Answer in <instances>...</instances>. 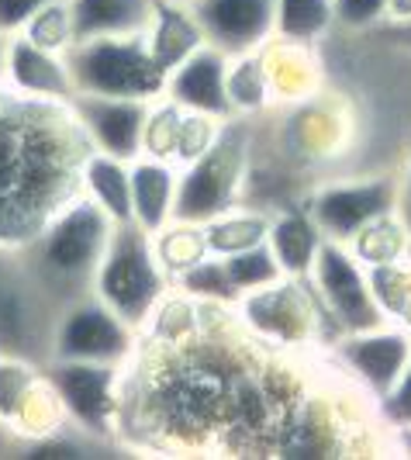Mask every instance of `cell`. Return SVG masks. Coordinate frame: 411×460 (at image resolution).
Instances as JSON below:
<instances>
[{"mask_svg": "<svg viewBox=\"0 0 411 460\" xmlns=\"http://www.w3.org/2000/svg\"><path fill=\"white\" fill-rule=\"evenodd\" d=\"M180 340V353L153 367L142 388V412L149 429H156L187 447L232 443L242 437V447H256L274 437L276 409L270 392L256 381L246 360L207 332L170 336Z\"/></svg>", "mask_w": 411, "mask_h": 460, "instance_id": "1", "label": "cell"}, {"mask_svg": "<svg viewBox=\"0 0 411 460\" xmlns=\"http://www.w3.org/2000/svg\"><path fill=\"white\" fill-rule=\"evenodd\" d=\"M111 232L115 222L108 218V211L80 190L52 208L42 229L31 235L22 253L24 274L56 308L83 298L93 291V274L111 243Z\"/></svg>", "mask_w": 411, "mask_h": 460, "instance_id": "2", "label": "cell"}, {"mask_svg": "<svg viewBox=\"0 0 411 460\" xmlns=\"http://www.w3.org/2000/svg\"><path fill=\"white\" fill-rule=\"evenodd\" d=\"M170 288L173 274L162 263L156 235L138 222L115 226L111 243L93 274V295L142 336L153 315L162 308V301L170 298Z\"/></svg>", "mask_w": 411, "mask_h": 460, "instance_id": "3", "label": "cell"}, {"mask_svg": "<svg viewBox=\"0 0 411 460\" xmlns=\"http://www.w3.org/2000/svg\"><path fill=\"white\" fill-rule=\"evenodd\" d=\"M252 121L249 115H232L218 125L214 138L187 160L177 181L173 222L207 226L211 218L239 208L242 187L249 177Z\"/></svg>", "mask_w": 411, "mask_h": 460, "instance_id": "4", "label": "cell"}, {"mask_svg": "<svg viewBox=\"0 0 411 460\" xmlns=\"http://www.w3.org/2000/svg\"><path fill=\"white\" fill-rule=\"evenodd\" d=\"M63 56H66V66L76 93H91V97H138V101L162 97L166 76H162L156 59H153L145 31L73 42Z\"/></svg>", "mask_w": 411, "mask_h": 460, "instance_id": "5", "label": "cell"}, {"mask_svg": "<svg viewBox=\"0 0 411 460\" xmlns=\"http://www.w3.org/2000/svg\"><path fill=\"white\" fill-rule=\"evenodd\" d=\"M63 419L76 433L108 439L121 426V367L91 360H48L42 364Z\"/></svg>", "mask_w": 411, "mask_h": 460, "instance_id": "6", "label": "cell"}, {"mask_svg": "<svg viewBox=\"0 0 411 460\" xmlns=\"http://www.w3.org/2000/svg\"><path fill=\"white\" fill-rule=\"evenodd\" d=\"M308 284L319 298L321 312L332 319V325L343 336L345 332H370V329L390 323L388 312L380 308V301L373 295L366 267L345 243H336V239L321 243Z\"/></svg>", "mask_w": 411, "mask_h": 460, "instance_id": "7", "label": "cell"}, {"mask_svg": "<svg viewBox=\"0 0 411 460\" xmlns=\"http://www.w3.org/2000/svg\"><path fill=\"white\" fill-rule=\"evenodd\" d=\"M136 329L91 291L83 298L63 305L56 329H52L48 360H91V364L125 367L136 357Z\"/></svg>", "mask_w": 411, "mask_h": 460, "instance_id": "8", "label": "cell"}, {"mask_svg": "<svg viewBox=\"0 0 411 460\" xmlns=\"http://www.w3.org/2000/svg\"><path fill=\"white\" fill-rule=\"evenodd\" d=\"M235 315L252 343L301 346L311 340L325 312L315 301V291L308 280L280 277L276 284L242 295L235 301Z\"/></svg>", "mask_w": 411, "mask_h": 460, "instance_id": "9", "label": "cell"}, {"mask_svg": "<svg viewBox=\"0 0 411 460\" xmlns=\"http://www.w3.org/2000/svg\"><path fill=\"white\" fill-rule=\"evenodd\" d=\"M394 208H398V173L363 177V181H356V177L332 181V184L319 187L308 201V211L319 222L321 235L345 243V246L373 222L394 215Z\"/></svg>", "mask_w": 411, "mask_h": 460, "instance_id": "10", "label": "cell"}, {"mask_svg": "<svg viewBox=\"0 0 411 460\" xmlns=\"http://www.w3.org/2000/svg\"><path fill=\"white\" fill-rule=\"evenodd\" d=\"M332 360L360 385V392L380 402L411 360V329L388 323L370 332H345L332 346Z\"/></svg>", "mask_w": 411, "mask_h": 460, "instance_id": "11", "label": "cell"}, {"mask_svg": "<svg viewBox=\"0 0 411 460\" xmlns=\"http://www.w3.org/2000/svg\"><path fill=\"white\" fill-rule=\"evenodd\" d=\"M66 108L76 115L80 132L87 136L91 149H97V153H108V156L125 163L138 160L145 153V132H149L153 101L76 93Z\"/></svg>", "mask_w": 411, "mask_h": 460, "instance_id": "12", "label": "cell"}, {"mask_svg": "<svg viewBox=\"0 0 411 460\" xmlns=\"http://www.w3.org/2000/svg\"><path fill=\"white\" fill-rule=\"evenodd\" d=\"M205 42L225 56H246L270 49L276 39V0H190Z\"/></svg>", "mask_w": 411, "mask_h": 460, "instance_id": "13", "label": "cell"}, {"mask_svg": "<svg viewBox=\"0 0 411 460\" xmlns=\"http://www.w3.org/2000/svg\"><path fill=\"white\" fill-rule=\"evenodd\" d=\"M229 63L232 56L205 42L197 52H190L173 73H166L162 97L170 104H177L180 111L211 118V121H225V118L235 115L229 97Z\"/></svg>", "mask_w": 411, "mask_h": 460, "instance_id": "14", "label": "cell"}, {"mask_svg": "<svg viewBox=\"0 0 411 460\" xmlns=\"http://www.w3.org/2000/svg\"><path fill=\"white\" fill-rule=\"evenodd\" d=\"M14 91L35 101H52V104H69L76 97L73 76H69L66 56L48 52V49L28 42L24 35H11L7 49V80Z\"/></svg>", "mask_w": 411, "mask_h": 460, "instance_id": "15", "label": "cell"}, {"mask_svg": "<svg viewBox=\"0 0 411 460\" xmlns=\"http://www.w3.org/2000/svg\"><path fill=\"white\" fill-rule=\"evenodd\" d=\"M180 170L162 156L142 153L132 160V215L145 232H162L173 222Z\"/></svg>", "mask_w": 411, "mask_h": 460, "instance_id": "16", "label": "cell"}, {"mask_svg": "<svg viewBox=\"0 0 411 460\" xmlns=\"http://www.w3.org/2000/svg\"><path fill=\"white\" fill-rule=\"evenodd\" d=\"M156 0H69L73 42L149 31Z\"/></svg>", "mask_w": 411, "mask_h": 460, "instance_id": "17", "label": "cell"}, {"mask_svg": "<svg viewBox=\"0 0 411 460\" xmlns=\"http://www.w3.org/2000/svg\"><path fill=\"white\" fill-rule=\"evenodd\" d=\"M267 243H270L274 256L280 260L284 274L297 277V280H308L325 235H321L319 222L311 218L308 208H284V211L270 215Z\"/></svg>", "mask_w": 411, "mask_h": 460, "instance_id": "18", "label": "cell"}, {"mask_svg": "<svg viewBox=\"0 0 411 460\" xmlns=\"http://www.w3.org/2000/svg\"><path fill=\"white\" fill-rule=\"evenodd\" d=\"M145 35H149V49L162 76L173 73L190 52L205 46V31L197 18L190 14L187 4H177V0H156V14Z\"/></svg>", "mask_w": 411, "mask_h": 460, "instance_id": "19", "label": "cell"}, {"mask_svg": "<svg viewBox=\"0 0 411 460\" xmlns=\"http://www.w3.org/2000/svg\"><path fill=\"white\" fill-rule=\"evenodd\" d=\"M80 184H83L87 198H93L108 211V218L115 226L136 222V215H132V163L91 149L80 163Z\"/></svg>", "mask_w": 411, "mask_h": 460, "instance_id": "20", "label": "cell"}, {"mask_svg": "<svg viewBox=\"0 0 411 460\" xmlns=\"http://www.w3.org/2000/svg\"><path fill=\"white\" fill-rule=\"evenodd\" d=\"M336 28L332 0H276V42L311 46Z\"/></svg>", "mask_w": 411, "mask_h": 460, "instance_id": "21", "label": "cell"}, {"mask_svg": "<svg viewBox=\"0 0 411 460\" xmlns=\"http://www.w3.org/2000/svg\"><path fill=\"white\" fill-rule=\"evenodd\" d=\"M270 235V215H259V211H246V208H232L225 215L211 218L205 226V243L207 253L214 256H229L239 253L246 246H256Z\"/></svg>", "mask_w": 411, "mask_h": 460, "instance_id": "22", "label": "cell"}, {"mask_svg": "<svg viewBox=\"0 0 411 460\" xmlns=\"http://www.w3.org/2000/svg\"><path fill=\"white\" fill-rule=\"evenodd\" d=\"M229 97L235 115H256V111L267 108V101L274 97V84H270L263 49L235 56L229 63Z\"/></svg>", "mask_w": 411, "mask_h": 460, "instance_id": "23", "label": "cell"}, {"mask_svg": "<svg viewBox=\"0 0 411 460\" xmlns=\"http://www.w3.org/2000/svg\"><path fill=\"white\" fill-rule=\"evenodd\" d=\"M222 263H225V274H229L232 288H235L239 298H242V295H252V291H259V288H267V284H276L280 277H287L267 239L256 243V246L239 250V253L222 256Z\"/></svg>", "mask_w": 411, "mask_h": 460, "instance_id": "24", "label": "cell"}, {"mask_svg": "<svg viewBox=\"0 0 411 460\" xmlns=\"http://www.w3.org/2000/svg\"><path fill=\"white\" fill-rule=\"evenodd\" d=\"M408 232L401 226L398 215H388L380 222H373L370 229H363L353 243L349 250L356 253V260L363 267H380V263H394V260H405L408 256Z\"/></svg>", "mask_w": 411, "mask_h": 460, "instance_id": "25", "label": "cell"}, {"mask_svg": "<svg viewBox=\"0 0 411 460\" xmlns=\"http://www.w3.org/2000/svg\"><path fill=\"white\" fill-rule=\"evenodd\" d=\"M173 280L180 284V291L187 298L205 301V305H232V308H235V301H239L229 274H225L222 256H214V253H207L205 260H197L194 267H187V270L177 274Z\"/></svg>", "mask_w": 411, "mask_h": 460, "instance_id": "26", "label": "cell"}, {"mask_svg": "<svg viewBox=\"0 0 411 460\" xmlns=\"http://www.w3.org/2000/svg\"><path fill=\"white\" fill-rule=\"evenodd\" d=\"M156 246L166 263V270L177 277L187 267H194L197 260L207 256L205 226H187V222H170L162 232H156Z\"/></svg>", "mask_w": 411, "mask_h": 460, "instance_id": "27", "label": "cell"}, {"mask_svg": "<svg viewBox=\"0 0 411 460\" xmlns=\"http://www.w3.org/2000/svg\"><path fill=\"white\" fill-rule=\"evenodd\" d=\"M18 35H24L28 42L48 49V52H66L73 46V18H69V0H56L42 7L31 22L24 24Z\"/></svg>", "mask_w": 411, "mask_h": 460, "instance_id": "28", "label": "cell"}, {"mask_svg": "<svg viewBox=\"0 0 411 460\" xmlns=\"http://www.w3.org/2000/svg\"><path fill=\"white\" fill-rule=\"evenodd\" d=\"M336 11V24L339 28H353V31H366L377 28L390 18V0H332Z\"/></svg>", "mask_w": 411, "mask_h": 460, "instance_id": "29", "label": "cell"}, {"mask_svg": "<svg viewBox=\"0 0 411 460\" xmlns=\"http://www.w3.org/2000/svg\"><path fill=\"white\" fill-rule=\"evenodd\" d=\"M377 412L390 429H408L411 426V360L405 364L401 377L394 381V388L377 402Z\"/></svg>", "mask_w": 411, "mask_h": 460, "instance_id": "30", "label": "cell"}, {"mask_svg": "<svg viewBox=\"0 0 411 460\" xmlns=\"http://www.w3.org/2000/svg\"><path fill=\"white\" fill-rule=\"evenodd\" d=\"M48 4H56V0H0V31L4 35H18L24 24Z\"/></svg>", "mask_w": 411, "mask_h": 460, "instance_id": "31", "label": "cell"}, {"mask_svg": "<svg viewBox=\"0 0 411 460\" xmlns=\"http://www.w3.org/2000/svg\"><path fill=\"white\" fill-rule=\"evenodd\" d=\"M394 215L401 218V226H405V232H408L411 239V160L398 173V208H394Z\"/></svg>", "mask_w": 411, "mask_h": 460, "instance_id": "32", "label": "cell"}, {"mask_svg": "<svg viewBox=\"0 0 411 460\" xmlns=\"http://www.w3.org/2000/svg\"><path fill=\"white\" fill-rule=\"evenodd\" d=\"M388 35H390V42H398V46L411 49V18H408V22H390L388 24Z\"/></svg>", "mask_w": 411, "mask_h": 460, "instance_id": "33", "label": "cell"}, {"mask_svg": "<svg viewBox=\"0 0 411 460\" xmlns=\"http://www.w3.org/2000/svg\"><path fill=\"white\" fill-rule=\"evenodd\" d=\"M7 49H11V35L0 31V84L7 80Z\"/></svg>", "mask_w": 411, "mask_h": 460, "instance_id": "34", "label": "cell"}, {"mask_svg": "<svg viewBox=\"0 0 411 460\" xmlns=\"http://www.w3.org/2000/svg\"><path fill=\"white\" fill-rule=\"evenodd\" d=\"M11 437H14V433H11V429H7V426H4V422H0V450H4V447H7V443H11Z\"/></svg>", "mask_w": 411, "mask_h": 460, "instance_id": "35", "label": "cell"}, {"mask_svg": "<svg viewBox=\"0 0 411 460\" xmlns=\"http://www.w3.org/2000/svg\"><path fill=\"white\" fill-rule=\"evenodd\" d=\"M177 4H190V0H177Z\"/></svg>", "mask_w": 411, "mask_h": 460, "instance_id": "36", "label": "cell"}, {"mask_svg": "<svg viewBox=\"0 0 411 460\" xmlns=\"http://www.w3.org/2000/svg\"><path fill=\"white\" fill-rule=\"evenodd\" d=\"M408 260H411V243H408Z\"/></svg>", "mask_w": 411, "mask_h": 460, "instance_id": "37", "label": "cell"}]
</instances>
